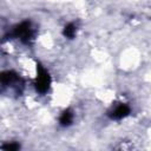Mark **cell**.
<instances>
[{
  "label": "cell",
  "instance_id": "cell-1",
  "mask_svg": "<svg viewBox=\"0 0 151 151\" xmlns=\"http://www.w3.org/2000/svg\"><path fill=\"white\" fill-rule=\"evenodd\" d=\"M50 85H51V77H50L48 72L41 65H38V67H37V80H35L37 91L40 92V93H45L50 88Z\"/></svg>",
  "mask_w": 151,
  "mask_h": 151
},
{
  "label": "cell",
  "instance_id": "cell-2",
  "mask_svg": "<svg viewBox=\"0 0 151 151\" xmlns=\"http://www.w3.org/2000/svg\"><path fill=\"white\" fill-rule=\"evenodd\" d=\"M13 34L19 38L22 42H28L33 37V29L29 21H22L18 26H15Z\"/></svg>",
  "mask_w": 151,
  "mask_h": 151
},
{
  "label": "cell",
  "instance_id": "cell-3",
  "mask_svg": "<svg viewBox=\"0 0 151 151\" xmlns=\"http://www.w3.org/2000/svg\"><path fill=\"white\" fill-rule=\"evenodd\" d=\"M129 113H130V107L126 104H120L110 112V117L113 119H122L126 117Z\"/></svg>",
  "mask_w": 151,
  "mask_h": 151
},
{
  "label": "cell",
  "instance_id": "cell-4",
  "mask_svg": "<svg viewBox=\"0 0 151 151\" xmlns=\"http://www.w3.org/2000/svg\"><path fill=\"white\" fill-rule=\"evenodd\" d=\"M18 80V76L13 71H5L1 73V83L2 85H8Z\"/></svg>",
  "mask_w": 151,
  "mask_h": 151
},
{
  "label": "cell",
  "instance_id": "cell-5",
  "mask_svg": "<svg viewBox=\"0 0 151 151\" xmlns=\"http://www.w3.org/2000/svg\"><path fill=\"white\" fill-rule=\"evenodd\" d=\"M72 119H73L72 112H71L70 110H66V111H64L63 114L60 116L59 122H60V124H61L63 126H68V125L72 123Z\"/></svg>",
  "mask_w": 151,
  "mask_h": 151
},
{
  "label": "cell",
  "instance_id": "cell-6",
  "mask_svg": "<svg viewBox=\"0 0 151 151\" xmlns=\"http://www.w3.org/2000/svg\"><path fill=\"white\" fill-rule=\"evenodd\" d=\"M76 31H77V27L73 25V24H68L66 27H65V29H64V34L67 37V38H73L74 35H76Z\"/></svg>",
  "mask_w": 151,
  "mask_h": 151
},
{
  "label": "cell",
  "instance_id": "cell-7",
  "mask_svg": "<svg viewBox=\"0 0 151 151\" xmlns=\"http://www.w3.org/2000/svg\"><path fill=\"white\" fill-rule=\"evenodd\" d=\"M20 146H19V144H17V143H11V144H7V145H4L2 146V149H5V150H18Z\"/></svg>",
  "mask_w": 151,
  "mask_h": 151
}]
</instances>
